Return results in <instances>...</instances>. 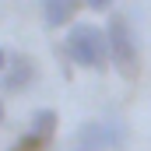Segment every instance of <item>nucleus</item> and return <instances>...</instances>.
I'll return each instance as SVG.
<instances>
[{
    "label": "nucleus",
    "instance_id": "f257e3e1",
    "mask_svg": "<svg viewBox=\"0 0 151 151\" xmlns=\"http://www.w3.org/2000/svg\"><path fill=\"white\" fill-rule=\"evenodd\" d=\"M106 39H109V63H113L127 81L141 74V49H137V32L127 21V14L113 11L106 21Z\"/></svg>",
    "mask_w": 151,
    "mask_h": 151
},
{
    "label": "nucleus",
    "instance_id": "f03ea898",
    "mask_svg": "<svg viewBox=\"0 0 151 151\" xmlns=\"http://www.w3.org/2000/svg\"><path fill=\"white\" fill-rule=\"evenodd\" d=\"M63 49L77 67H88V70H106L109 63V39H106V28L99 25H70Z\"/></svg>",
    "mask_w": 151,
    "mask_h": 151
},
{
    "label": "nucleus",
    "instance_id": "7ed1b4c3",
    "mask_svg": "<svg viewBox=\"0 0 151 151\" xmlns=\"http://www.w3.org/2000/svg\"><path fill=\"white\" fill-rule=\"evenodd\" d=\"M130 144V127L123 119H88L74 130L70 151H123Z\"/></svg>",
    "mask_w": 151,
    "mask_h": 151
},
{
    "label": "nucleus",
    "instance_id": "20e7f679",
    "mask_svg": "<svg viewBox=\"0 0 151 151\" xmlns=\"http://www.w3.org/2000/svg\"><path fill=\"white\" fill-rule=\"evenodd\" d=\"M39 77V67L32 56H25V53H11V63H7V70L0 74V91L4 95H18V91H28V84H35Z\"/></svg>",
    "mask_w": 151,
    "mask_h": 151
},
{
    "label": "nucleus",
    "instance_id": "39448f33",
    "mask_svg": "<svg viewBox=\"0 0 151 151\" xmlns=\"http://www.w3.org/2000/svg\"><path fill=\"white\" fill-rule=\"evenodd\" d=\"M56 123H60V116H56V109H35L32 113V119H28V137H35L39 144H49L53 137H56Z\"/></svg>",
    "mask_w": 151,
    "mask_h": 151
},
{
    "label": "nucleus",
    "instance_id": "423d86ee",
    "mask_svg": "<svg viewBox=\"0 0 151 151\" xmlns=\"http://www.w3.org/2000/svg\"><path fill=\"white\" fill-rule=\"evenodd\" d=\"M77 4H81V0H42V21H46L49 28L70 25V18L77 14Z\"/></svg>",
    "mask_w": 151,
    "mask_h": 151
},
{
    "label": "nucleus",
    "instance_id": "0eeeda50",
    "mask_svg": "<svg viewBox=\"0 0 151 151\" xmlns=\"http://www.w3.org/2000/svg\"><path fill=\"white\" fill-rule=\"evenodd\" d=\"M42 148H46V144H39L35 137H28V134H25V137H21V141H18L11 151H42Z\"/></svg>",
    "mask_w": 151,
    "mask_h": 151
},
{
    "label": "nucleus",
    "instance_id": "6e6552de",
    "mask_svg": "<svg viewBox=\"0 0 151 151\" xmlns=\"http://www.w3.org/2000/svg\"><path fill=\"white\" fill-rule=\"evenodd\" d=\"M81 4H84L88 11H109V7H113V0H81Z\"/></svg>",
    "mask_w": 151,
    "mask_h": 151
},
{
    "label": "nucleus",
    "instance_id": "1a4fd4ad",
    "mask_svg": "<svg viewBox=\"0 0 151 151\" xmlns=\"http://www.w3.org/2000/svg\"><path fill=\"white\" fill-rule=\"evenodd\" d=\"M7 63H11V53H7V49H4V46H0V74H4V70H7Z\"/></svg>",
    "mask_w": 151,
    "mask_h": 151
},
{
    "label": "nucleus",
    "instance_id": "9d476101",
    "mask_svg": "<svg viewBox=\"0 0 151 151\" xmlns=\"http://www.w3.org/2000/svg\"><path fill=\"white\" fill-rule=\"evenodd\" d=\"M7 119V109H4V95H0V123Z\"/></svg>",
    "mask_w": 151,
    "mask_h": 151
}]
</instances>
